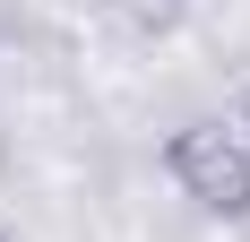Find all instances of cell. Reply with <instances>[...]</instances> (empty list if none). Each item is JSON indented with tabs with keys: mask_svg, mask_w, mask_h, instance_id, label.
<instances>
[{
	"mask_svg": "<svg viewBox=\"0 0 250 242\" xmlns=\"http://www.w3.org/2000/svg\"><path fill=\"white\" fill-rule=\"evenodd\" d=\"M164 173L199 217L250 225V130H242V113H190L164 139Z\"/></svg>",
	"mask_w": 250,
	"mask_h": 242,
	"instance_id": "obj_1",
	"label": "cell"
},
{
	"mask_svg": "<svg viewBox=\"0 0 250 242\" xmlns=\"http://www.w3.org/2000/svg\"><path fill=\"white\" fill-rule=\"evenodd\" d=\"M112 9V26L121 35H138V44H155V35H181L190 26V0H104Z\"/></svg>",
	"mask_w": 250,
	"mask_h": 242,
	"instance_id": "obj_2",
	"label": "cell"
},
{
	"mask_svg": "<svg viewBox=\"0 0 250 242\" xmlns=\"http://www.w3.org/2000/svg\"><path fill=\"white\" fill-rule=\"evenodd\" d=\"M0 242H26V234H18V225H9V217H0Z\"/></svg>",
	"mask_w": 250,
	"mask_h": 242,
	"instance_id": "obj_3",
	"label": "cell"
},
{
	"mask_svg": "<svg viewBox=\"0 0 250 242\" xmlns=\"http://www.w3.org/2000/svg\"><path fill=\"white\" fill-rule=\"evenodd\" d=\"M242 130H250V96H242Z\"/></svg>",
	"mask_w": 250,
	"mask_h": 242,
	"instance_id": "obj_4",
	"label": "cell"
}]
</instances>
